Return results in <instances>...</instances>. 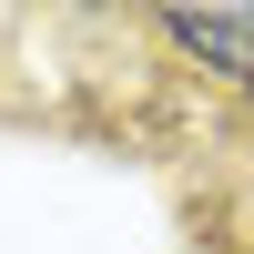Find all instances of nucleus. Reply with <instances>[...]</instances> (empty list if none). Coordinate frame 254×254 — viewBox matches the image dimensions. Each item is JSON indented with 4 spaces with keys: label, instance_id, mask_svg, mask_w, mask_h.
Listing matches in <instances>:
<instances>
[{
    "label": "nucleus",
    "instance_id": "1",
    "mask_svg": "<svg viewBox=\"0 0 254 254\" xmlns=\"http://www.w3.org/2000/svg\"><path fill=\"white\" fill-rule=\"evenodd\" d=\"M163 31L193 61H214L224 81H254V10H163Z\"/></svg>",
    "mask_w": 254,
    "mask_h": 254
}]
</instances>
